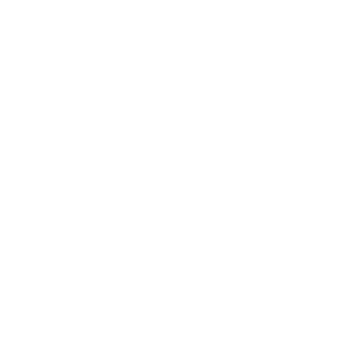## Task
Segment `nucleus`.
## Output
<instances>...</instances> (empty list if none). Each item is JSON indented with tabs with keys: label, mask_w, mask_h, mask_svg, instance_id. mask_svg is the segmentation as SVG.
<instances>
[]
</instances>
